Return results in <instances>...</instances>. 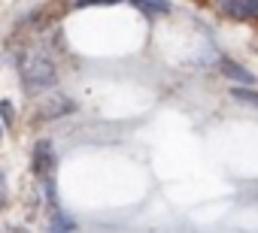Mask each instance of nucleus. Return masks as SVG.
<instances>
[{
    "label": "nucleus",
    "mask_w": 258,
    "mask_h": 233,
    "mask_svg": "<svg viewBox=\"0 0 258 233\" xmlns=\"http://www.w3.org/2000/svg\"><path fill=\"white\" fill-rule=\"evenodd\" d=\"M58 73H55V64L43 55V52H28L22 58V82L28 91H49L55 85Z\"/></svg>",
    "instance_id": "f257e3e1"
},
{
    "label": "nucleus",
    "mask_w": 258,
    "mask_h": 233,
    "mask_svg": "<svg viewBox=\"0 0 258 233\" xmlns=\"http://www.w3.org/2000/svg\"><path fill=\"white\" fill-rule=\"evenodd\" d=\"M76 109V103L67 97V94H46V100L40 103V119L52 122V119H64V115H70Z\"/></svg>",
    "instance_id": "f03ea898"
},
{
    "label": "nucleus",
    "mask_w": 258,
    "mask_h": 233,
    "mask_svg": "<svg viewBox=\"0 0 258 233\" xmlns=\"http://www.w3.org/2000/svg\"><path fill=\"white\" fill-rule=\"evenodd\" d=\"M52 167H55V149H52V143L49 140H37V146H34V173L43 176V179H49Z\"/></svg>",
    "instance_id": "7ed1b4c3"
},
{
    "label": "nucleus",
    "mask_w": 258,
    "mask_h": 233,
    "mask_svg": "<svg viewBox=\"0 0 258 233\" xmlns=\"http://www.w3.org/2000/svg\"><path fill=\"white\" fill-rule=\"evenodd\" d=\"M222 10L234 19H255L258 16V4H252V0H246V4H225Z\"/></svg>",
    "instance_id": "20e7f679"
},
{
    "label": "nucleus",
    "mask_w": 258,
    "mask_h": 233,
    "mask_svg": "<svg viewBox=\"0 0 258 233\" xmlns=\"http://www.w3.org/2000/svg\"><path fill=\"white\" fill-rule=\"evenodd\" d=\"M222 67H225L222 73H225L228 79H237V82H243V85H252V82H255V76H252L249 70H243L240 64H231V61H225Z\"/></svg>",
    "instance_id": "39448f33"
},
{
    "label": "nucleus",
    "mask_w": 258,
    "mask_h": 233,
    "mask_svg": "<svg viewBox=\"0 0 258 233\" xmlns=\"http://www.w3.org/2000/svg\"><path fill=\"white\" fill-rule=\"evenodd\" d=\"M49 227H52V233H73V230H76V224H73V221H70L61 209H55V212H52Z\"/></svg>",
    "instance_id": "423d86ee"
},
{
    "label": "nucleus",
    "mask_w": 258,
    "mask_h": 233,
    "mask_svg": "<svg viewBox=\"0 0 258 233\" xmlns=\"http://www.w3.org/2000/svg\"><path fill=\"white\" fill-rule=\"evenodd\" d=\"M231 94H234V100L249 103V106H255V109H258V91H255V88H243V85H240V88H234Z\"/></svg>",
    "instance_id": "0eeeda50"
},
{
    "label": "nucleus",
    "mask_w": 258,
    "mask_h": 233,
    "mask_svg": "<svg viewBox=\"0 0 258 233\" xmlns=\"http://www.w3.org/2000/svg\"><path fill=\"white\" fill-rule=\"evenodd\" d=\"M137 10L146 13V16H164L170 7H167V4H137Z\"/></svg>",
    "instance_id": "6e6552de"
},
{
    "label": "nucleus",
    "mask_w": 258,
    "mask_h": 233,
    "mask_svg": "<svg viewBox=\"0 0 258 233\" xmlns=\"http://www.w3.org/2000/svg\"><path fill=\"white\" fill-rule=\"evenodd\" d=\"M0 115H4V125H7V128H13V125H16V119H13L16 112H13V103H10V100L0 103Z\"/></svg>",
    "instance_id": "1a4fd4ad"
},
{
    "label": "nucleus",
    "mask_w": 258,
    "mask_h": 233,
    "mask_svg": "<svg viewBox=\"0 0 258 233\" xmlns=\"http://www.w3.org/2000/svg\"><path fill=\"white\" fill-rule=\"evenodd\" d=\"M4 203H7V197H4V191H0V206H4Z\"/></svg>",
    "instance_id": "9d476101"
},
{
    "label": "nucleus",
    "mask_w": 258,
    "mask_h": 233,
    "mask_svg": "<svg viewBox=\"0 0 258 233\" xmlns=\"http://www.w3.org/2000/svg\"><path fill=\"white\" fill-rule=\"evenodd\" d=\"M0 185H4V173H0Z\"/></svg>",
    "instance_id": "9b49d317"
}]
</instances>
